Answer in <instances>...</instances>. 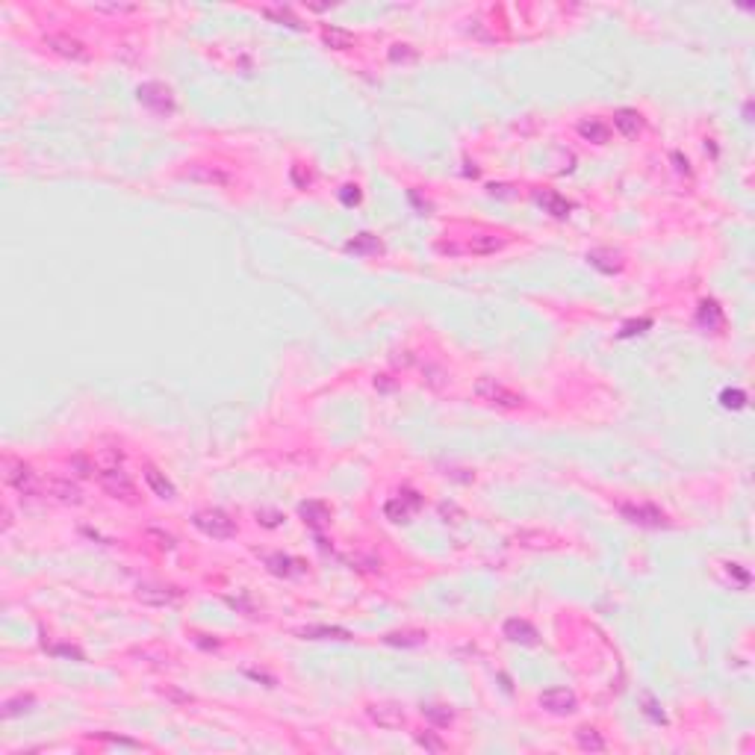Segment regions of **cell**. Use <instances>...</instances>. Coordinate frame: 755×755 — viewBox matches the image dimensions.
I'll return each instance as SVG.
<instances>
[{
  "mask_svg": "<svg viewBox=\"0 0 755 755\" xmlns=\"http://www.w3.org/2000/svg\"><path fill=\"white\" fill-rule=\"evenodd\" d=\"M472 393L478 402L484 404H490V407H498V410H516V407H523V395L514 393V390H507L505 384H498L496 378H478L472 386Z\"/></svg>",
  "mask_w": 755,
  "mask_h": 755,
  "instance_id": "obj_1",
  "label": "cell"
},
{
  "mask_svg": "<svg viewBox=\"0 0 755 755\" xmlns=\"http://www.w3.org/2000/svg\"><path fill=\"white\" fill-rule=\"evenodd\" d=\"M95 475L101 481L104 490L113 496V498H121V502H136V487L127 478V472L121 469L118 463H104V466H95Z\"/></svg>",
  "mask_w": 755,
  "mask_h": 755,
  "instance_id": "obj_2",
  "label": "cell"
},
{
  "mask_svg": "<svg viewBox=\"0 0 755 755\" xmlns=\"http://www.w3.org/2000/svg\"><path fill=\"white\" fill-rule=\"evenodd\" d=\"M3 481L15 487L21 496H36L41 493V478L32 472V466L15 458H3Z\"/></svg>",
  "mask_w": 755,
  "mask_h": 755,
  "instance_id": "obj_3",
  "label": "cell"
},
{
  "mask_svg": "<svg viewBox=\"0 0 755 755\" xmlns=\"http://www.w3.org/2000/svg\"><path fill=\"white\" fill-rule=\"evenodd\" d=\"M192 523L198 531H204V534L213 540H227L236 534V523H233L227 514H221V510H198L192 516Z\"/></svg>",
  "mask_w": 755,
  "mask_h": 755,
  "instance_id": "obj_4",
  "label": "cell"
},
{
  "mask_svg": "<svg viewBox=\"0 0 755 755\" xmlns=\"http://www.w3.org/2000/svg\"><path fill=\"white\" fill-rule=\"evenodd\" d=\"M44 44H48L53 53L65 57V59H74V62H86L88 59V48H86V44L80 39H74V36H65V32H50V36H44Z\"/></svg>",
  "mask_w": 755,
  "mask_h": 755,
  "instance_id": "obj_5",
  "label": "cell"
},
{
  "mask_svg": "<svg viewBox=\"0 0 755 755\" xmlns=\"http://www.w3.org/2000/svg\"><path fill=\"white\" fill-rule=\"evenodd\" d=\"M366 714H369L372 723L381 726V729H402L407 723L404 708L395 705V702H372V705H366Z\"/></svg>",
  "mask_w": 755,
  "mask_h": 755,
  "instance_id": "obj_6",
  "label": "cell"
},
{
  "mask_svg": "<svg viewBox=\"0 0 755 755\" xmlns=\"http://www.w3.org/2000/svg\"><path fill=\"white\" fill-rule=\"evenodd\" d=\"M619 514H623L628 523H635V525H646V528H667V516H664V510H658L655 505H623L619 507Z\"/></svg>",
  "mask_w": 755,
  "mask_h": 755,
  "instance_id": "obj_7",
  "label": "cell"
},
{
  "mask_svg": "<svg viewBox=\"0 0 755 755\" xmlns=\"http://www.w3.org/2000/svg\"><path fill=\"white\" fill-rule=\"evenodd\" d=\"M575 705H579V699L566 687H552V691L540 693V708L549 714H572Z\"/></svg>",
  "mask_w": 755,
  "mask_h": 755,
  "instance_id": "obj_8",
  "label": "cell"
},
{
  "mask_svg": "<svg viewBox=\"0 0 755 755\" xmlns=\"http://www.w3.org/2000/svg\"><path fill=\"white\" fill-rule=\"evenodd\" d=\"M136 95H139L142 104L153 109V113H171V109H174V97H171V92H169V88H165L162 83H145V86H139Z\"/></svg>",
  "mask_w": 755,
  "mask_h": 755,
  "instance_id": "obj_9",
  "label": "cell"
},
{
  "mask_svg": "<svg viewBox=\"0 0 755 755\" xmlns=\"http://www.w3.org/2000/svg\"><path fill=\"white\" fill-rule=\"evenodd\" d=\"M41 493L48 496V498H53V502H62V505H80V502H83L80 490H77V484L65 481V478H48V481H41Z\"/></svg>",
  "mask_w": 755,
  "mask_h": 755,
  "instance_id": "obj_10",
  "label": "cell"
},
{
  "mask_svg": "<svg viewBox=\"0 0 755 755\" xmlns=\"http://www.w3.org/2000/svg\"><path fill=\"white\" fill-rule=\"evenodd\" d=\"M136 596L142 599L145 605H171L177 602L183 593L177 590V587L171 584H139L136 587Z\"/></svg>",
  "mask_w": 755,
  "mask_h": 755,
  "instance_id": "obj_11",
  "label": "cell"
},
{
  "mask_svg": "<svg viewBox=\"0 0 755 755\" xmlns=\"http://www.w3.org/2000/svg\"><path fill=\"white\" fill-rule=\"evenodd\" d=\"M186 180H195V183H204V186H227L230 183V177L216 169V165H204V162H195V165H189V169L183 171Z\"/></svg>",
  "mask_w": 755,
  "mask_h": 755,
  "instance_id": "obj_12",
  "label": "cell"
},
{
  "mask_svg": "<svg viewBox=\"0 0 755 755\" xmlns=\"http://www.w3.org/2000/svg\"><path fill=\"white\" fill-rule=\"evenodd\" d=\"M502 248H505V239L502 236H496V233H475V236H469V239L463 242L460 251L487 257V254H496V251H502Z\"/></svg>",
  "mask_w": 755,
  "mask_h": 755,
  "instance_id": "obj_13",
  "label": "cell"
},
{
  "mask_svg": "<svg viewBox=\"0 0 755 755\" xmlns=\"http://www.w3.org/2000/svg\"><path fill=\"white\" fill-rule=\"evenodd\" d=\"M416 507H419L416 493H402L398 498H393V502H386V516H390L393 523H407Z\"/></svg>",
  "mask_w": 755,
  "mask_h": 755,
  "instance_id": "obj_14",
  "label": "cell"
},
{
  "mask_svg": "<svg viewBox=\"0 0 755 755\" xmlns=\"http://www.w3.org/2000/svg\"><path fill=\"white\" fill-rule=\"evenodd\" d=\"M505 637H510L514 643H525V646H534L537 643V628L525 623V619H507L505 623Z\"/></svg>",
  "mask_w": 755,
  "mask_h": 755,
  "instance_id": "obj_15",
  "label": "cell"
},
{
  "mask_svg": "<svg viewBox=\"0 0 755 755\" xmlns=\"http://www.w3.org/2000/svg\"><path fill=\"white\" fill-rule=\"evenodd\" d=\"M587 260H590V265H596L599 272H605V274H614L623 269V257H619L617 251H608V248H596L587 254Z\"/></svg>",
  "mask_w": 755,
  "mask_h": 755,
  "instance_id": "obj_16",
  "label": "cell"
},
{
  "mask_svg": "<svg viewBox=\"0 0 755 755\" xmlns=\"http://www.w3.org/2000/svg\"><path fill=\"white\" fill-rule=\"evenodd\" d=\"M614 124H617V130L623 133L626 139H635L637 133L643 130V121H640L637 109H619V113L614 115Z\"/></svg>",
  "mask_w": 755,
  "mask_h": 755,
  "instance_id": "obj_17",
  "label": "cell"
},
{
  "mask_svg": "<svg viewBox=\"0 0 755 755\" xmlns=\"http://www.w3.org/2000/svg\"><path fill=\"white\" fill-rule=\"evenodd\" d=\"M534 198H537V204H540L543 209H546V213H552L554 218H563V216H570V209H572V204L566 201V198L554 195V192H537Z\"/></svg>",
  "mask_w": 755,
  "mask_h": 755,
  "instance_id": "obj_18",
  "label": "cell"
},
{
  "mask_svg": "<svg viewBox=\"0 0 755 755\" xmlns=\"http://www.w3.org/2000/svg\"><path fill=\"white\" fill-rule=\"evenodd\" d=\"M145 481H148V487L153 490V496H160V498H174V484L165 478V475L157 469V466H145Z\"/></svg>",
  "mask_w": 755,
  "mask_h": 755,
  "instance_id": "obj_19",
  "label": "cell"
},
{
  "mask_svg": "<svg viewBox=\"0 0 755 755\" xmlns=\"http://www.w3.org/2000/svg\"><path fill=\"white\" fill-rule=\"evenodd\" d=\"M301 637H313V640H351V631L346 628H334V626H307L301 628Z\"/></svg>",
  "mask_w": 755,
  "mask_h": 755,
  "instance_id": "obj_20",
  "label": "cell"
},
{
  "mask_svg": "<svg viewBox=\"0 0 755 755\" xmlns=\"http://www.w3.org/2000/svg\"><path fill=\"white\" fill-rule=\"evenodd\" d=\"M321 41L328 44V48H334V50H346L354 44V36L348 30H339V27H325L321 30Z\"/></svg>",
  "mask_w": 755,
  "mask_h": 755,
  "instance_id": "obj_21",
  "label": "cell"
},
{
  "mask_svg": "<svg viewBox=\"0 0 755 755\" xmlns=\"http://www.w3.org/2000/svg\"><path fill=\"white\" fill-rule=\"evenodd\" d=\"M579 133H581V139L596 142V145H605V142H608V127H605L599 118H587V121H581V124H579Z\"/></svg>",
  "mask_w": 755,
  "mask_h": 755,
  "instance_id": "obj_22",
  "label": "cell"
},
{
  "mask_svg": "<svg viewBox=\"0 0 755 755\" xmlns=\"http://www.w3.org/2000/svg\"><path fill=\"white\" fill-rule=\"evenodd\" d=\"M575 740H579V747L584 752H602L605 749V738L599 735L596 729H590V726H584V729L575 731Z\"/></svg>",
  "mask_w": 755,
  "mask_h": 755,
  "instance_id": "obj_23",
  "label": "cell"
},
{
  "mask_svg": "<svg viewBox=\"0 0 755 755\" xmlns=\"http://www.w3.org/2000/svg\"><path fill=\"white\" fill-rule=\"evenodd\" d=\"M301 516H304V519H307V523L313 525V528H321V525H325L328 519H330L328 507H325V505H319V502H304V505H301Z\"/></svg>",
  "mask_w": 755,
  "mask_h": 755,
  "instance_id": "obj_24",
  "label": "cell"
},
{
  "mask_svg": "<svg viewBox=\"0 0 755 755\" xmlns=\"http://www.w3.org/2000/svg\"><path fill=\"white\" fill-rule=\"evenodd\" d=\"M346 251H351V254H378L381 251V242H378L372 233H360V236H354L348 242Z\"/></svg>",
  "mask_w": 755,
  "mask_h": 755,
  "instance_id": "obj_25",
  "label": "cell"
},
{
  "mask_svg": "<svg viewBox=\"0 0 755 755\" xmlns=\"http://www.w3.org/2000/svg\"><path fill=\"white\" fill-rule=\"evenodd\" d=\"M265 563H269V570L277 572V575H292V572H301V563L292 561V558H283V554H269L265 558Z\"/></svg>",
  "mask_w": 755,
  "mask_h": 755,
  "instance_id": "obj_26",
  "label": "cell"
},
{
  "mask_svg": "<svg viewBox=\"0 0 755 755\" xmlns=\"http://www.w3.org/2000/svg\"><path fill=\"white\" fill-rule=\"evenodd\" d=\"M422 714H425V720H431V723L440 726V729L451 726V720H454V714L449 711L446 705H422Z\"/></svg>",
  "mask_w": 755,
  "mask_h": 755,
  "instance_id": "obj_27",
  "label": "cell"
},
{
  "mask_svg": "<svg viewBox=\"0 0 755 755\" xmlns=\"http://www.w3.org/2000/svg\"><path fill=\"white\" fill-rule=\"evenodd\" d=\"M32 705H36V699H32V696H15V699H6V702H3V717H6V720H12V717H18V714H27Z\"/></svg>",
  "mask_w": 755,
  "mask_h": 755,
  "instance_id": "obj_28",
  "label": "cell"
},
{
  "mask_svg": "<svg viewBox=\"0 0 755 755\" xmlns=\"http://www.w3.org/2000/svg\"><path fill=\"white\" fill-rule=\"evenodd\" d=\"M699 321L708 325V328H720L723 325V313H720V307L714 301H705L702 310H699Z\"/></svg>",
  "mask_w": 755,
  "mask_h": 755,
  "instance_id": "obj_29",
  "label": "cell"
},
{
  "mask_svg": "<svg viewBox=\"0 0 755 755\" xmlns=\"http://www.w3.org/2000/svg\"><path fill=\"white\" fill-rule=\"evenodd\" d=\"M263 15L272 18V21H277V24H286V27H292V30H301V21L292 18L290 12H286V9H272V6H265Z\"/></svg>",
  "mask_w": 755,
  "mask_h": 755,
  "instance_id": "obj_30",
  "label": "cell"
},
{
  "mask_svg": "<svg viewBox=\"0 0 755 755\" xmlns=\"http://www.w3.org/2000/svg\"><path fill=\"white\" fill-rule=\"evenodd\" d=\"M384 640L393 643V646H419V643L425 640V635H422V631H416V635H386Z\"/></svg>",
  "mask_w": 755,
  "mask_h": 755,
  "instance_id": "obj_31",
  "label": "cell"
},
{
  "mask_svg": "<svg viewBox=\"0 0 755 755\" xmlns=\"http://www.w3.org/2000/svg\"><path fill=\"white\" fill-rule=\"evenodd\" d=\"M390 59H393V62H413V59H416V50L410 48V44H393Z\"/></svg>",
  "mask_w": 755,
  "mask_h": 755,
  "instance_id": "obj_32",
  "label": "cell"
},
{
  "mask_svg": "<svg viewBox=\"0 0 755 755\" xmlns=\"http://www.w3.org/2000/svg\"><path fill=\"white\" fill-rule=\"evenodd\" d=\"M416 740H419V747H425V749H431V752H442V740L434 738V735H419Z\"/></svg>",
  "mask_w": 755,
  "mask_h": 755,
  "instance_id": "obj_33",
  "label": "cell"
},
{
  "mask_svg": "<svg viewBox=\"0 0 755 755\" xmlns=\"http://www.w3.org/2000/svg\"><path fill=\"white\" fill-rule=\"evenodd\" d=\"M743 398H747V395H743L740 390H735V393L726 390V393H723V404H726V407H743Z\"/></svg>",
  "mask_w": 755,
  "mask_h": 755,
  "instance_id": "obj_34",
  "label": "cell"
},
{
  "mask_svg": "<svg viewBox=\"0 0 755 755\" xmlns=\"http://www.w3.org/2000/svg\"><path fill=\"white\" fill-rule=\"evenodd\" d=\"M339 198H342V204H357L360 201V192H357V186H342V192H339Z\"/></svg>",
  "mask_w": 755,
  "mask_h": 755,
  "instance_id": "obj_35",
  "label": "cell"
},
{
  "mask_svg": "<svg viewBox=\"0 0 755 755\" xmlns=\"http://www.w3.org/2000/svg\"><path fill=\"white\" fill-rule=\"evenodd\" d=\"M148 537H151V540H157V546H160V549H174V537L162 534V531H148Z\"/></svg>",
  "mask_w": 755,
  "mask_h": 755,
  "instance_id": "obj_36",
  "label": "cell"
},
{
  "mask_svg": "<svg viewBox=\"0 0 755 755\" xmlns=\"http://www.w3.org/2000/svg\"><path fill=\"white\" fill-rule=\"evenodd\" d=\"M95 9H97V12H130L133 6H127V3H124V6H121V3H118V6H115V3H113V6H104V3H97Z\"/></svg>",
  "mask_w": 755,
  "mask_h": 755,
  "instance_id": "obj_37",
  "label": "cell"
},
{
  "mask_svg": "<svg viewBox=\"0 0 755 755\" xmlns=\"http://www.w3.org/2000/svg\"><path fill=\"white\" fill-rule=\"evenodd\" d=\"M57 655H71V658H77V661H83V652L80 649H74V646H57L53 649Z\"/></svg>",
  "mask_w": 755,
  "mask_h": 755,
  "instance_id": "obj_38",
  "label": "cell"
},
{
  "mask_svg": "<svg viewBox=\"0 0 755 755\" xmlns=\"http://www.w3.org/2000/svg\"><path fill=\"white\" fill-rule=\"evenodd\" d=\"M655 708H658V705H655L652 699L646 696V714H652V720H658V723H664V714H661V711H655Z\"/></svg>",
  "mask_w": 755,
  "mask_h": 755,
  "instance_id": "obj_39",
  "label": "cell"
}]
</instances>
